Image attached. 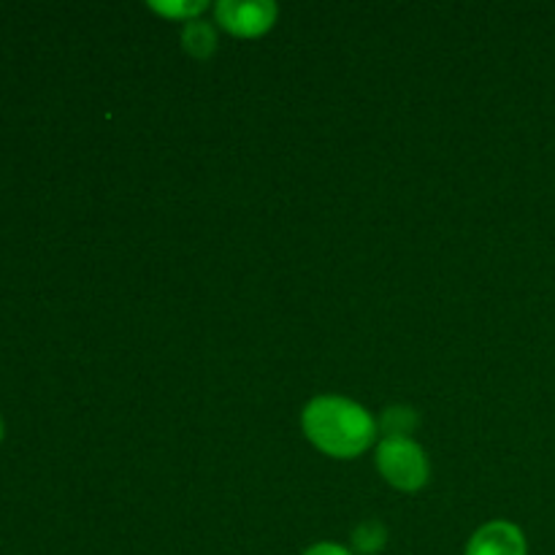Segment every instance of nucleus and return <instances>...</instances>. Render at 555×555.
<instances>
[{
    "mask_svg": "<svg viewBox=\"0 0 555 555\" xmlns=\"http://www.w3.org/2000/svg\"><path fill=\"white\" fill-rule=\"evenodd\" d=\"M304 434L331 459H358L377 437V423L361 404L341 396H320L301 415Z\"/></svg>",
    "mask_w": 555,
    "mask_h": 555,
    "instance_id": "1",
    "label": "nucleus"
},
{
    "mask_svg": "<svg viewBox=\"0 0 555 555\" xmlns=\"http://www.w3.org/2000/svg\"><path fill=\"white\" fill-rule=\"evenodd\" d=\"M377 466L399 491H417L428 482V461L410 437H388L377 450Z\"/></svg>",
    "mask_w": 555,
    "mask_h": 555,
    "instance_id": "2",
    "label": "nucleus"
},
{
    "mask_svg": "<svg viewBox=\"0 0 555 555\" xmlns=\"http://www.w3.org/2000/svg\"><path fill=\"white\" fill-rule=\"evenodd\" d=\"M217 22L225 30L236 33V36L253 38L263 36L276 20V3L271 0H249V3H238V0H222L215 5Z\"/></svg>",
    "mask_w": 555,
    "mask_h": 555,
    "instance_id": "3",
    "label": "nucleus"
},
{
    "mask_svg": "<svg viewBox=\"0 0 555 555\" xmlns=\"http://www.w3.org/2000/svg\"><path fill=\"white\" fill-rule=\"evenodd\" d=\"M524 531L507 520H491L482 529L475 531V537L466 545V555H526Z\"/></svg>",
    "mask_w": 555,
    "mask_h": 555,
    "instance_id": "4",
    "label": "nucleus"
},
{
    "mask_svg": "<svg viewBox=\"0 0 555 555\" xmlns=\"http://www.w3.org/2000/svg\"><path fill=\"white\" fill-rule=\"evenodd\" d=\"M182 41H184V49H188L193 57H209L217 47L215 27H211L209 22H201V20L188 22V27H184L182 33Z\"/></svg>",
    "mask_w": 555,
    "mask_h": 555,
    "instance_id": "5",
    "label": "nucleus"
},
{
    "mask_svg": "<svg viewBox=\"0 0 555 555\" xmlns=\"http://www.w3.org/2000/svg\"><path fill=\"white\" fill-rule=\"evenodd\" d=\"M385 542H388V531H385V526L377 524V520H366V524L358 526L356 534H352V545H356V551L363 555H377L385 547Z\"/></svg>",
    "mask_w": 555,
    "mask_h": 555,
    "instance_id": "6",
    "label": "nucleus"
},
{
    "mask_svg": "<svg viewBox=\"0 0 555 555\" xmlns=\"http://www.w3.org/2000/svg\"><path fill=\"white\" fill-rule=\"evenodd\" d=\"M150 9H155L163 16H171V20H193L201 11L209 9V3L206 0H171V3L168 0H155V3H150Z\"/></svg>",
    "mask_w": 555,
    "mask_h": 555,
    "instance_id": "7",
    "label": "nucleus"
},
{
    "mask_svg": "<svg viewBox=\"0 0 555 555\" xmlns=\"http://www.w3.org/2000/svg\"><path fill=\"white\" fill-rule=\"evenodd\" d=\"M412 426H415V415H412V410H401V406H396V410L385 412V428H388V437H406Z\"/></svg>",
    "mask_w": 555,
    "mask_h": 555,
    "instance_id": "8",
    "label": "nucleus"
},
{
    "mask_svg": "<svg viewBox=\"0 0 555 555\" xmlns=\"http://www.w3.org/2000/svg\"><path fill=\"white\" fill-rule=\"evenodd\" d=\"M304 555H352V553L347 551V547L336 545V542H318V545L309 547Z\"/></svg>",
    "mask_w": 555,
    "mask_h": 555,
    "instance_id": "9",
    "label": "nucleus"
},
{
    "mask_svg": "<svg viewBox=\"0 0 555 555\" xmlns=\"http://www.w3.org/2000/svg\"><path fill=\"white\" fill-rule=\"evenodd\" d=\"M0 439H3V417H0Z\"/></svg>",
    "mask_w": 555,
    "mask_h": 555,
    "instance_id": "10",
    "label": "nucleus"
}]
</instances>
